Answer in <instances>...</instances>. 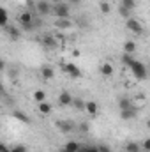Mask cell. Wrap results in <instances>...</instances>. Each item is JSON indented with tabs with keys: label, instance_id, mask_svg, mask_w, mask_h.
I'll return each instance as SVG.
<instances>
[{
	"label": "cell",
	"instance_id": "obj_1",
	"mask_svg": "<svg viewBox=\"0 0 150 152\" xmlns=\"http://www.w3.org/2000/svg\"><path fill=\"white\" fill-rule=\"evenodd\" d=\"M34 14L30 11H23L18 14V23L21 27V32H32V30H37L36 25H34Z\"/></svg>",
	"mask_w": 150,
	"mask_h": 152
},
{
	"label": "cell",
	"instance_id": "obj_2",
	"mask_svg": "<svg viewBox=\"0 0 150 152\" xmlns=\"http://www.w3.org/2000/svg\"><path fill=\"white\" fill-rule=\"evenodd\" d=\"M51 14L55 16V18H69V14H71V9H69V5L66 4V2H57L53 7H51Z\"/></svg>",
	"mask_w": 150,
	"mask_h": 152
},
{
	"label": "cell",
	"instance_id": "obj_3",
	"mask_svg": "<svg viewBox=\"0 0 150 152\" xmlns=\"http://www.w3.org/2000/svg\"><path fill=\"white\" fill-rule=\"evenodd\" d=\"M129 69L133 71V75L136 76L138 80H145V78H147V67L143 66V62H140V60H136V58L129 64Z\"/></svg>",
	"mask_w": 150,
	"mask_h": 152
},
{
	"label": "cell",
	"instance_id": "obj_4",
	"mask_svg": "<svg viewBox=\"0 0 150 152\" xmlns=\"http://www.w3.org/2000/svg\"><path fill=\"white\" fill-rule=\"evenodd\" d=\"M125 27H127V30H131L133 34H136V36H143V32H145V28H143V25H141V21L140 20H136V18H127V23H125Z\"/></svg>",
	"mask_w": 150,
	"mask_h": 152
},
{
	"label": "cell",
	"instance_id": "obj_5",
	"mask_svg": "<svg viewBox=\"0 0 150 152\" xmlns=\"http://www.w3.org/2000/svg\"><path fill=\"white\" fill-rule=\"evenodd\" d=\"M51 2H48V0H39L37 4H36V11H37L39 16H48V14H51Z\"/></svg>",
	"mask_w": 150,
	"mask_h": 152
},
{
	"label": "cell",
	"instance_id": "obj_6",
	"mask_svg": "<svg viewBox=\"0 0 150 152\" xmlns=\"http://www.w3.org/2000/svg\"><path fill=\"white\" fill-rule=\"evenodd\" d=\"M62 69H64V73H67V76H71V78H79V76H81V69H79V67H76L73 62L64 64V66H62Z\"/></svg>",
	"mask_w": 150,
	"mask_h": 152
},
{
	"label": "cell",
	"instance_id": "obj_7",
	"mask_svg": "<svg viewBox=\"0 0 150 152\" xmlns=\"http://www.w3.org/2000/svg\"><path fill=\"white\" fill-rule=\"evenodd\" d=\"M5 28V34L9 36V39H12V41H18V39L21 37V28H18V27H14V25H7V27H4Z\"/></svg>",
	"mask_w": 150,
	"mask_h": 152
},
{
	"label": "cell",
	"instance_id": "obj_8",
	"mask_svg": "<svg viewBox=\"0 0 150 152\" xmlns=\"http://www.w3.org/2000/svg\"><path fill=\"white\" fill-rule=\"evenodd\" d=\"M136 117H138L136 106H131V108H127V110H120V118H122V120H133V118H136Z\"/></svg>",
	"mask_w": 150,
	"mask_h": 152
},
{
	"label": "cell",
	"instance_id": "obj_9",
	"mask_svg": "<svg viewBox=\"0 0 150 152\" xmlns=\"http://www.w3.org/2000/svg\"><path fill=\"white\" fill-rule=\"evenodd\" d=\"M57 127H58V131L60 133H71L73 129H74V122H71V120H58L57 122Z\"/></svg>",
	"mask_w": 150,
	"mask_h": 152
},
{
	"label": "cell",
	"instance_id": "obj_10",
	"mask_svg": "<svg viewBox=\"0 0 150 152\" xmlns=\"http://www.w3.org/2000/svg\"><path fill=\"white\" fill-rule=\"evenodd\" d=\"M71 103H73V96H71L67 90L60 92V96H58V104H60L62 108H66V106H71Z\"/></svg>",
	"mask_w": 150,
	"mask_h": 152
},
{
	"label": "cell",
	"instance_id": "obj_11",
	"mask_svg": "<svg viewBox=\"0 0 150 152\" xmlns=\"http://www.w3.org/2000/svg\"><path fill=\"white\" fill-rule=\"evenodd\" d=\"M97 110H99V106H97L95 101H85V112L90 115V117H95L97 115Z\"/></svg>",
	"mask_w": 150,
	"mask_h": 152
},
{
	"label": "cell",
	"instance_id": "obj_12",
	"mask_svg": "<svg viewBox=\"0 0 150 152\" xmlns=\"http://www.w3.org/2000/svg\"><path fill=\"white\" fill-rule=\"evenodd\" d=\"M37 110H39L41 115H50L53 112V106H51L48 101H41V103H37Z\"/></svg>",
	"mask_w": 150,
	"mask_h": 152
},
{
	"label": "cell",
	"instance_id": "obj_13",
	"mask_svg": "<svg viewBox=\"0 0 150 152\" xmlns=\"http://www.w3.org/2000/svg\"><path fill=\"white\" fill-rule=\"evenodd\" d=\"M42 44H44V46H46L48 50H55V48L58 46V42H57V39L53 37V36H50V34L42 37Z\"/></svg>",
	"mask_w": 150,
	"mask_h": 152
},
{
	"label": "cell",
	"instance_id": "obj_14",
	"mask_svg": "<svg viewBox=\"0 0 150 152\" xmlns=\"http://www.w3.org/2000/svg\"><path fill=\"white\" fill-rule=\"evenodd\" d=\"M41 76H42V80H53V78H55L53 67H51V66H42V67H41Z\"/></svg>",
	"mask_w": 150,
	"mask_h": 152
},
{
	"label": "cell",
	"instance_id": "obj_15",
	"mask_svg": "<svg viewBox=\"0 0 150 152\" xmlns=\"http://www.w3.org/2000/svg\"><path fill=\"white\" fill-rule=\"evenodd\" d=\"M136 50H138V44H136L134 41H125V42H124V53H127V55H134Z\"/></svg>",
	"mask_w": 150,
	"mask_h": 152
},
{
	"label": "cell",
	"instance_id": "obj_16",
	"mask_svg": "<svg viewBox=\"0 0 150 152\" xmlns=\"http://www.w3.org/2000/svg\"><path fill=\"white\" fill-rule=\"evenodd\" d=\"M55 27H57V28L66 30V28H71V27H73V21H71L69 18H60V20H57V21H55Z\"/></svg>",
	"mask_w": 150,
	"mask_h": 152
},
{
	"label": "cell",
	"instance_id": "obj_17",
	"mask_svg": "<svg viewBox=\"0 0 150 152\" xmlns=\"http://www.w3.org/2000/svg\"><path fill=\"white\" fill-rule=\"evenodd\" d=\"M78 151H79V143L74 142V140L67 142V143L64 145V149H62V152H78Z\"/></svg>",
	"mask_w": 150,
	"mask_h": 152
},
{
	"label": "cell",
	"instance_id": "obj_18",
	"mask_svg": "<svg viewBox=\"0 0 150 152\" xmlns=\"http://www.w3.org/2000/svg\"><path fill=\"white\" fill-rule=\"evenodd\" d=\"M101 75L104 76V78H110V76H113V66L110 64V62H104V64L101 66Z\"/></svg>",
	"mask_w": 150,
	"mask_h": 152
},
{
	"label": "cell",
	"instance_id": "obj_19",
	"mask_svg": "<svg viewBox=\"0 0 150 152\" xmlns=\"http://www.w3.org/2000/svg\"><path fill=\"white\" fill-rule=\"evenodd\" d=\"M131 106H134V104H133V101L129 97H120V101H118V108L120 110H127Z\"/></svg>",
	"mask_w": 150,
	"mask_h": 152
},
{
	"label": "cell",
	"instance_id": "obj_20",
	"mask_svg": "<svg viewBox=\"0 0 150 152\" xmlns=\"http://www.w3.org/2000/svg\"><path fill=\"white\" fill-rule=\"evenodd\" d=\"M99 11H101L103 14H110V12H111V5H110V2L101 0V2H99Z\"/></svg>",
	"mask_w": 150,
	"mask_h": 152
},
{
	"label": "cell",
	"instance_id": "obj_21",
	"mask_svg": "<svg viewBox=\"0 0 150 152\" xmlns=\"http://www.w3.org/2000/svg\"><path fill=\"white\" fill-rule=\"evenodd\" d=\"M71 106L74 108V110H79V112H83L85 110V101L83 99H79V97H73V103H71Z\"/></svg>",
	"mask_w": 150,
	"mask_h": 152
},
{
	"label": "cell",
	"instance_id": "obj_22",
	"mask_svg": "<svg viewBox=\"0 0 150 152\" xmlns=\"http://www.w3.org/2000/svg\"><path fill=\"white\" fill-rule=\"evenodd\" d=\"M9 25V14L5 9L0 7V27H7Z\"/></svg>",
	"mask_w": 150,
	"mask_h": 152
},
{
	"label": "cell",
	"instance_id": "obj_23",
	"mask_svg": "<svg viewBox=\"0 0 150 152\" xmlns=\"http://www.w3.org/2000/svg\"><path fill=\"white\" fill-rule=\"evenodd\" d=\"M120 5L129 9V11H134L136 9V0H120Z\"/></svg>",
	"mask_w": 150,
	"mask_h": 152
},
{
	"label": "cell",
	"instance_id": "obj_24",
	"mask_svg": "<svg viewBox=\"0 0 150 152\" xmlns=\"http://www.w3.org/2000/svg\"><path fill=\"white\" fill-rule=\"evenodd\" d=\"M125 151L127 152H141V149H140V143L138 142H129L125 145Z\"/></svg>",
	"mask_w": 150,
	"mask_h": 152
},
{
	"label": "cell",
	"instance_id": "obj_25",
	"mask_svg": "<svg viewBox=\"0 0 150 152\" xmlns=\"http://www.w3.org/2000/svg\"><path fill=\"white\" fill-rule=\"evenodd\" d=\"M118 14L122 16V18H131L133 16V11H129V9H125V7H122V5H118Z\"/></svg>",
	"mask_w": 150,
	"mask_h": 152
},
{
	"label": "cell",
	"instance_id": "obj_26",
	"mask_svg": "<svg viewBox=\"0 0 150 152\" xmlns=\"http://www.w3.org/2000/svg\"><path fill=\"white\" fill-rule=\"evenodd\" d=\"M11 152H28V149H27V145H23V143H16V145L11 147Z\"/></svg>",
	"mask_w": 150,
	"mask_h": 152
},
{
	"label": "cell",
	"instance_id": "obj_27",
	"mask_svg": "<svg viewBox=\"0 0 150 152\" xmlns=\"http://www.w3.org/2000/svg\"><path fill=\"white\" fill-rule=\"evenodd\" d=\"M78 152H97V145H79Z\"/></svg>",
	"mask_w": 150,
	"mask_h": 152
},
{
	"label": "cell",
	"instance_id": "obj_28",
	"mask_svg": "<svg viewBox=\"0 0 150 152\" xmlns=\"http://www.w3.org/2000/svg\"><path fill=\"white\" fill-rule=\"evenodd\" d=\"M34 99L41 103V101H46V94H44V90H36L34 92Z\"/></svg>",
	"mask_w": 150,
	"mask_h": 152
},
{
	"label": "cell",
	"instance_id": "obj_29",
	"mask_svg": "<svg viewBox=\"0 0 150 152\" xmlns=\"http://www.w3.org/2000/svg\"><path fill=\"white\" fill-rule=\"evenodd\" d=\"M133 60H134V55H127V53H124V55H122V64H124V66H127V67H129V64H131Z\"/></svg>",
	"mask_w": 150,
	"mask_h": 152
},
{
	"label": "cell",
	"instance_id": "obj_30",
	"mask_svg": "<svg viewBox=\"0 0 150 152\" xmlns=\"http://www.w3.org/2000/svg\"><path fill=\"white\" fill-rule=\"evenodd\" d=\"M140 149H141V151H150V138H145V140H143V143L140 145Z\"/></svg>",
	"mask_w": 150,
	"mask_h": 152
},
{
	"label": "cell",
	"instance_id": "obj_31",
	"mask_svg": "<svg viewBox=\"0 0 150 152\" xmlns=\"http://www.w3.org/2000/svg\"><path fill=\"white\" fill-rule=\"evenodd\" d=\"M97 152H111L108 145H97Z\"/></svg>",
	"mask_w": 150,
	"mask_h": 152
},
{
	"label": "cell",
	"instance_id": "obj_32",
	"mask_svg": "<svg viewBox=\"0 0 150 152\" xmlns=\"http://www.w3.org/2000/svg\"><path fill=\"white\" fill-rule=\"evenodd\" d=\"M9 75H11V78H16L18 76V67H9Z\"/></svg>",
	"mask_w": 150,
	"mask_h": 152
},
{
	"label": "cell",
	"instance_id": "obj_33",
	"mask_svg": "<svg viewBox=\"0 0 150 152\" xmlns=\"http://www.w3.org/2000/svg\"><path fill=\"white\" fill-rule=\"evenodd\" d=\"M14 115H16V117H18L20 120H25V122H28V117H27L25 113H14Z\"/></svg>",
	"mask_w": 150,
	"mask_h": 152
},
{
	"label": "cell",
	"instance_id": "obj_34",
	"mask_svg": "<svg viewBox=\"0 0 150 152\" xmlns=\"http://www.w3.org/2000/svg\"><path fill=\"white\" fill-rule=\"evenodd\" d=\"M5 69H7V64H5V60H4V58H0V73H2V71H5Z\"/></svg>",
	"mask_w": 150,
	"mask_h": 152
},
{
	"label": "cell",
	"instance_id": "obj_35",
	"mask_svg": "<svg viewBox=\"0 0 150 152\" xmlns=\"http://www.w3.org/2000/svg\"><path fill=\"white\" fill-rule=\"evenodd\" d=\"M0 152H11V149H9V147H5V145L0 142Z\"/></svg>",
	"mask_w": 150,
	"mask_h": 152
},
{
	"label": "cell",
	"instance_id": "obj_36",
	"mask_svg": "<svg viewBox=\"0 0 150 152\" xmlns=\"http://www.w3.org/2000/svg\"><path fill=\"white\" fill-rule=\"evenodd\" d=\"M79 127H81V131H83V133H87V131H88V126H87V124H81Z\"/></svg>",
	"mask_w": 150,
	"mask_h": 152
},
{
	"label": "cell",
	"instance_id": "obj_37",
	"mask_svg": "<svg viewBox=\"0 0 150 152\" xmlns=\"http://www.w3.org/2000/svg\"><path fill=\"white\" fill-rule=\"evenodd\" d=\"M66 2H69V4H78V2H81V0H66Z\"/></svg>",
	"mask_w": 150,
	"mask_h": 152
},
{
	"label": "cell",
	"instance_id": "obj_38",
	"mask_svg": "<svg viewBox=\"0 0 150 152\" xmlns=\"http://www.w3.org/2000/svg\"><path fill=\"white\" fill-rule=\"evenodd\" d=\"M57 2H66V0H57Z\"/></svg>",
	"mask_w": 150,
	"mask_h": 152
},
{
	"label": "cell",
	"instance_id": "obj_39",
	"mask_svg": "<svg viewBox=\"0 0 150 152\" xmlns=\"http://www.w3.org/2000/svg\"><path fill=\"white\" fill-rule=\"evenodd\" d=\"M141 152H150V151H141Z\"/></svg>",
	"mask_w": 150,
	"mask_h": 152
},
{
	"label": "cell",
	"instance_id": "obj_40",
	"mask_svg": "<svg viewBox=\"0 0 150 152\" xmlns=\"http://www.w3.org/2000/svg\"><path fill=\"white\" fill-rule=\"evenodd\" d=\"M124 152H127V151H124Z\"/></svg>",
	"mask_w": 150,
	"mask_h": 152
}]
</instances>
